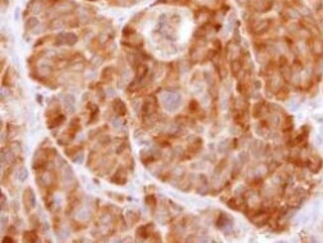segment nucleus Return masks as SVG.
<instances>
[{
  "label": "nucleus",
  "mask_w": 323,
  "mask_h": 243,
  "mask_svg": "<svg viewBox=\"0 0 323 243\" xmlns=\"http://www.w3.org/2000/svg\"><path fill=\"white\" fill-rule=\"evenodd\" d=\"M23 204L27 209H31L35 205V195L31 188H27L23 194Z\"/></svg>",
  "instance_id": "nucleus-1"
},
{
  "label": "nucleus",
  "mask_w": 323,
  "mask_h": 243,
  "mask_svg": "<svg viewBox=\"0 0 323 243\" xmlns=\"http://www.w3.org/2000/svg\"><path fill=\"white\" fill-rule=\"evenodd\" d=\"M111 182L115 183L116 185H124L126 183V172L124 171L121 168H119L115 172L114 177H112Z\"/></svg>",
  "instance_id": "nucleus-2"
},
{
  "label": "nucleus",
  "mask_w": 323,
  "mask_h": 243,
  "mask_svg": "<svg viewBox=\"0 0 323 243\" xmlns=\"http://www.w3.org/2000/svg\"><path fill=\"white\" fill-rule=\"evenodd\" d=\"M114 110L115 113H118L119 115H125L126 113V107L124 103L122 102L121 99H116L114 104Z\"/></svg>",
  "instance_id": "nucleus-3"
},
{
  "label": "nucleus",
  "mask_w": 323,
  "mask_h": 243,
  "mask_svg": "<svg viewBox=\"0 0 323 243\" xmlns=\"http://www.w3.org/2000/svg\"><path fill=\"white\" fill-rule=\"evenodd\" d=\"M23 240L25 242H36L38 240V235L36 234L35 231H25L23 233Z\"/></svg>",
  "instance_id": "nucleus-4"
},
{
  "label": "nucleus",
  "mask_w": 323,
  "mask_h": 243,
  "mask_svg": "<svg viewBox=\"0 0 323 243\" xmlns=\"http://www.w3.org/2000/svg\"><path fill=\"white\" fill-rule=\"evenodd\" d=\"M64 120H65V117H64V116H63V115H58V116H56V117L52 120V125H50L49 127H50V128L56 127V126H58V125L61 124V123L64 122Z\"/></svg>",
  "instance_id": "nucleus-5"
},
{
  "label": "nucleus",
  "mask_w": 323,
  "mask_h": 243,
  "mask_svg": "<svg viewBox=\"0 0 323 243\" xmlns=\"http://www.w3.org/2000/svg\"><path fill=\"white\" fill-rule=\"evenodd\" d=\"M146 72H147V68H146L145 66L140 65L138 66V69H137V78L142 79L144 78V75H146Z\"/></svg>",
  "instance_id": "nucleus-6"
},
{
  "label": "nucleus",
  "mask_w": 323,
  "mask_h": 243,
  "mask_svg": "<svg viewBox=\"0 0 323 243\" xmlns=\"http://www.w3.org/2000/svg\"><path fill=\"white\" fill-rule=\"evenodd\" d=\"M145 201L146 204H147L150 208H154V206L156 205V198L154 195H148L145 198Z\"/></svg>",
  "instance_id": "nucleus-7"
},
{
  "label": "nucleus",
  "mask_w": 323,
  "mask_h": 243,
  "mask_svg": "<svg viewBox=\"0 0 323 243\" xmlns=\"http://www.w3.org/2000/svg\"><path fill=\"white\" fill-rule=\"evenodd\" d=\"M3 242H10V243H11V242H13V239L8 237V236H6V237L3 238Z\"/></svg>",
  "instance_id": "nucleus-8"
}]
</instances>
